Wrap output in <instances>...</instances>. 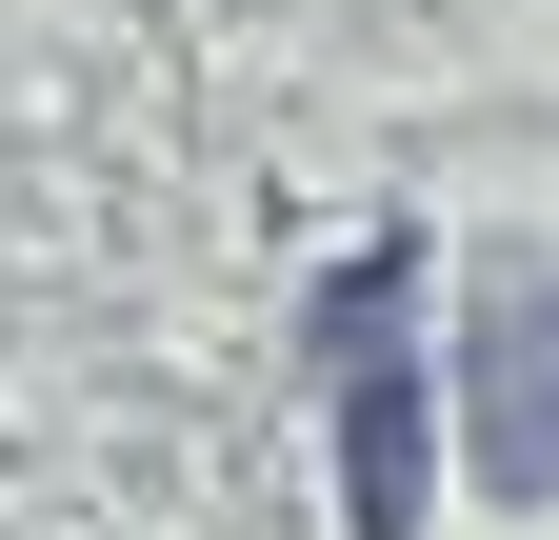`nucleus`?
Wrapping results in <instances>:
<instances>
[{"label":"nucleus","mask_w":559,"mask_h":540,"mask_svg":"<svg viewBox=\"0 0 559 540\" xmlns=\"http://www.w3.org/2000/svg\"><path fill=\"white\" fill-rule=\"evenodd\" d=\"M500 481H559V320L500 301Z\"/></svg>","instance_id":"1"}]
</instances>
